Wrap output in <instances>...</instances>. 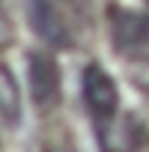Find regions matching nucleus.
Masks as SVG:
<instances>
[{
	"label": "nucleus",
	"instance_id": "7",
	"mask_svg": "<svg viewBox=\"0 0 149 152\" xmlns=\"http://www.w3.org/2000/svg\"><path fill=\"white\" fill-rule=\"evenodd\" d=\"M45 152H81V149H78V143H74L69 134H57V137H51L45 143Z\"/></svg>",
	"mask_w": 149,
	"mask_h": 152
},
{
	"label": "nucleus",
	"instance_id": "1",
	"mask_svg": "<svg viewBox=\"0 0 149 152\" xmlns=\"http://www.w3.org/2000/svg\"><path fill=\"white\" fill-rule=\"evenodd\" d=\"M107 27H110V45L119 57L134 63H149V15L110 6Z\"/></svg>",
	"mask_w": 149,
	"mask_h": 152
},
{
	"label": "nucleus",
	"instance_id": "5",
	"mask_svg": "<svg viewBox=\"0 0 149 152\" xmlns=\"http://www.w3.org/2000/svg\"><path fill=\"white\" fill-rule=\"evenodd\" d=\"M102 152H134L146 140V122L137 113H116L110 122L96 128Z\"/></svg>",
	"mask_w": 149,
	"mask_h": 152
},
{
	"label": "nucleus",
	"instance_id": "4",
	"mask_svg": "<svg viewBox=\"0 0 149 152\" xmlns=\"http://www.w3.org/2000/svg\"><path fill=\"white\" fill-rule=\"evenodd\" d=\"M27 84H30L33 102L42 110H54L63 99L60 63L45 51H30V57H27Z\"/></svg>",
	"mask_w": 149,
	"mask_h": 152
},
{
	"label": "nucleus",
	"instance_id": "8",
	"mask_svg": "<svg viewBox=\"0 0 149 152\" xmlns=\"http://www.w3.org/2000/svg\"><path fill=\"white\" fill-rule=\"evenodd\" d=\"M146 3H149V0H146Z\"/></svg>",
	"mask_w": 149,
	"mask_h": 152
},
{
	"label": "nucleus",
	"instance_id": "2",
	"mask_svg": "<svg viewBox=\"0 0 149 152\" xmlns=\"http://www.w3.org/2000/svg\"><path fill=\"white\" fill-rule=\"evenodd\" d=\"M27 21L42 42L54 48L74 45V24L69 18L66 0H27Z\"/></svg>",
	"mask_w": 149,
	"mask_h": 152
},
{
	"label": "nucleus",
	"instance_id": "6",
	"mask_svg": "<svg viewBox=\"0 0 149 152\" xmlns=\"http://www.w3.org/2000/svg\"><path fill=\"white\" fill-rule=\"evenodd\" d=\"M0 113H3L6 128H15L21 122V93L9 66L0 69Z\"/></svg>",
	"mask_w": 149,
	"mask_h": 152
},
{
	"label": "nucleus",
	"instance_id": "3",
	"mask_svg": "<svg viewBox=\"0 0 149 152\" xmlns=\"http://www.w3.org/2000/svg\"><path fill=\"white\" fill-rule=\"evenodd\" d=\"M84 102H87V110H90L96 128L110 122L119 113V90H116L113 78L107 75V69L99 63H90L84 69Z\"/></svg>",
	"mask_w": 149,
	"mask_h": 152
}]
</instances>
